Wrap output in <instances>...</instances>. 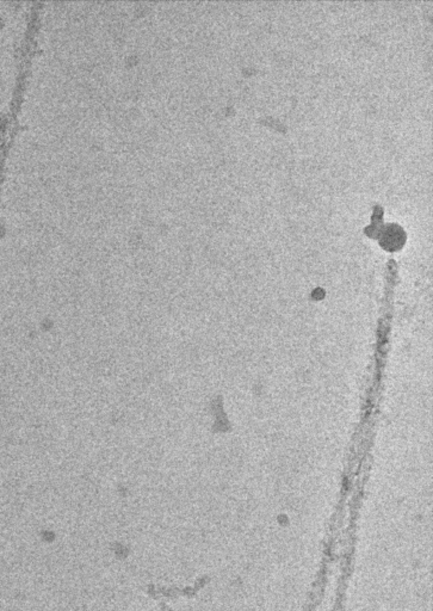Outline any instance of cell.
I'll return each instance as SVG.
<instances>
[{"label":"cell","instance_id":"obj_1","mask_svg":"<svg viewBox=\"0 0 433 611\" xmlns=\"http://www.w3.org/2000/svg\"><path fill=\"white\" fill-rule=\"evenodd\" d=\"M406 232L398 223H385L381 230L380 244L387 251H396L406 243Z\"/></svg>","mask_w":433,"mask_h":611}]
</instances>
